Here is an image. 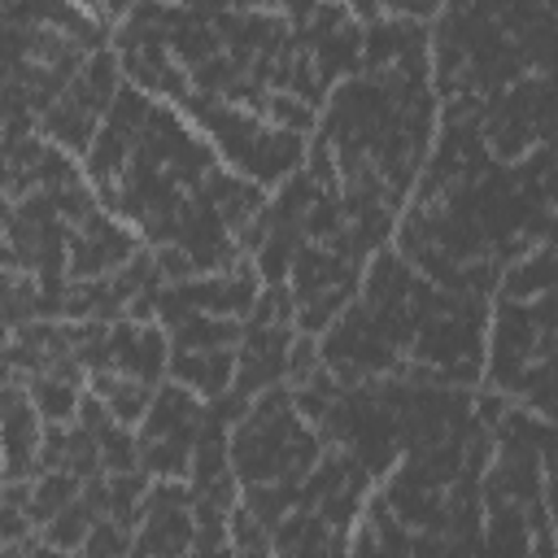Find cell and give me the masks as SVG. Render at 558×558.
Segmentation results:
<instances>
[{
	"label": "cell",
	"mask_w": 558,
	"mask_h": 558,
	"mask_svg": "<svg viewBox=\"0 0 558 558\" xmlns=\"http://www.w3.org/2000/svg\"><path fill=\"white\" fill-rule=\"evenodd\" d=\"M166 371L174 375L179 388L201 392L209 401H218L222 392H231V375H235V353L231 349H170Z\"/></svg>",
	"instance_id": "cell-1"
},
{
	"label": "cell",
	"mask_w": 558,
	"mask_h": 558,
	"mask_svg": "<svg viewBox=\"0 0 558 558\" xmlns=\"http://www.w3.org/2000/svg\"><path fill=\"white\" fill-rule=\"evenodd\" d=\"M201 418H205V405H201L187 388L166 384V388L153 392V405H148V414H144V423H140V440H166V436H187V440H196Z\"/></svg>",
	"instance_id": "cell-2"
},
{
	"label": "cell",
	"mask_w": 558,
	"mask_h": 558,
	"mask_svg": "<svg viewBox=\"0 0 558 558\" xmlns=\"http://www.w3.org/2000/svg\"><path fill=\"white\" fill-rule=\"evenodd\" d=\"M87 379H92V397L105 401V410L113 414L118 427L144 423V414H148V405H153V392H157L153 384L126 379V375H118V371H96V375H87Z\"/></svg>",
	"instance_id": "cell-3"
},
{
	"label": "cell",
	"mask_w": 558,
	"mask_h": 558,
	"mask_svg": "<svg viewBox=\"0 0 558 558\" xmlns=\"http://www.w3.org/2000/svg\"><path fill=\"white\" fill-rule=\"evenodd\" d=\"M244 340V323L235 318H214V314H187L170 327L174 349H231Z\"/></svg>",
	"instance_id": "cell-4"
},
{
	"label": "cell",
	"mask_w": 558,
	"mask_h": 558,
	"mask_svg": "<svg viewBox=\"0 0 558 558\" xmlns=\"http://www.w3.org/2000/svg\"><path fill=\"white\" fill-rule=\"evenodd\" d=\"M22 388H26L35 414H39L44 423L65 427V423L78 414V384H65V379H57V375H31V379H22Z\"/></svg>",
	"instance_id": "cell-5"
},
{
	"label": "cell",
	"mask_w": 558,
	"mask_h": 558,
	"mask_svg": "<svg viewBox=\"0 0 558 558\" xmlns=\"http://www.w3.org/2000/svg\"><path fill=\"white\" fill-rule=\"evenodd\" d=\"M140 471L157 480H183L192 471V440L187 436L140 440Z\"/></svg>",
	"instance_id": "cell-6"
},
{
	"label": "cell",
	"mask_w": 558,
	"mask_h": 558,
	"mask_svg": "<svg viewBox=\"0 0 558 558\" xmlns=\"http://www.w3.org/2000/svg\"><path fill=\"white\" fill-rule=\"evenodd\" d=\"M78 484H83V480H74L70 471H48V475H39L35 488H31V501H26V519L44 527L52 514H61V510L78 497Z\"/></svg>",
	"instance_id": "cell-7"
},
{
	"label": "cell",
	"mask_w": 558,
	"mask_h": 558,
	"mask_svg": "<svg viewBox=\"0 0 558 558\" xmlns=\"http://www.w3.org/2000/svg\"><path fill=\"white\" fill-rule=\"evenodd\" d=\"M92 523H96V514L74 497L61 514H52L48 523H44V545L48 549H57V554H70V549H83V541H87V532H92Z\"/></svg>",
	"instance_id": "cell-8"
},
{
	"label": "cell",
	"mask_w": 558,
	"mask_h": 558,
	"mask_svg": "<svg viewBox=\"0 0 558 558\" xmlns=\"http://www.w3.org/2000/svg\"><path fill=\"white\" fill-rule=\"evenodd\" d=\"M131 527L113 523V519H96L87 541H83V558H131Z\"/></svg>",
	"instance_id": "cell-9"
},
{
	"label": "cell",
	"mask_w": 558,
	"mask_h": 558,
	"mask_svg": "<svg viewBox=\"0 0 558 558\" xmlns=\"http://www.w3.org/2000/svg\"><path fill=\"white\" fill-rule=\"evenodd\" d=\"M262 109L270 113V122H275V131H288V135H301V131H310V126H314V109H310L305 100H296V96H288V92H270Z\"/></svg>",
	"instance_id": "cell-10"
},
{
	"label": "cell",
	"mask_w": 558,
	"mask_h": 558,
	"mask_svg": "<svg viewBox=\"0 0 558 558\" xmlns=\"http://www.w3.org/2000/svg\"><path fill=\"white\" fill-rule=\"evenodd\" d=\"M314 375H318V349H314V336H292V344H288V379L310 384Z\"/></svg>",
	"instance_id": "cell-11"
},
{
	"label": "cell",
	"mask_w": 558,
	"mask_h": 558,
	"mask_svg": "<svg viewBox=\"0 0 558 558\" xmlns=\"http://www.w3.org/2000/svg\"><path fill=\"white\" fill-rule=\"evenodd\" d=\"M240 558H270V545H257V549H240Z\"/></svg>",
	"instance_id": "cell-12"
}]
</instances>
